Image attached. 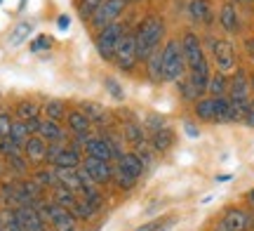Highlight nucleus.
I'll list each match as a JSON object with an SVG mask.
<instances>
[{"label": "nucleus", "mask_w": 254, "mask_h": 231, "mask_svg": "<svg viewBox=\"0 0 254 231\" xmlns=\"http://www.w3.org/2000/svg\"><path fill=\"white\" fill-rule=\"evenodd\" d=\"M182 43V50H184V59H186V69H189V80L195 85L202 97L207 92V85H209V62L205 57V50H202V43L195 33H184V38L179 40Z\"/></svg>", "instance_id": "nucleus-1"}, {"label": "nucleus", "mask_w": 254, "mask_h": 231, "mask_svg": "<svg viewBox=\"0 0 254 231\" xmlns=\"http://www.w3.org/2000/svg\"><path fill=\"white\" fill-rule=\"evenodd\" d=\"M163 36H165V19L163 17L148 14L146 19L139 21V26H136V31H134V45H136L139 62H146L153 52H158Z\"/></svg>", "instance_id": "nucleus-2"}, {"label": "nucleus", "mask_w": 254, "mask_h": 231, "mask_svg": "<svg viewBox=\"0 0 254 231\" xmlns=\"http://www.w3.org/2000/svg\"><path fill=\"white\" fill-rule=\"evenodd\" d=\"M186 59L179 40H167L163 47V83H179L184 78Z\"/></svg>", "instance_id": "nucleus-3"}, {"label": "nucleus", "mask_w": 254, "mask_h": 231, "mask_svg": "<svg viewBox=\"0 0 254 231\" xmlns=\"http://www.w3.org/2000/svg\"><path fill=\"white\" fill-rule=\"evenodd\" d=\"M36 210L47 224H52L55 231H75V217L68 210H64L62 205H57L52 198L50 201L43 198L40 203H36Z\"/></svg>", "instance_id": "nucleus-4"}, {"label": "nucleus", "mask_w": 254, "mask_h": 231, "mask_svg": "<svg viewBox=\"0 0 254 231\" xmlns=\"http://www.w3.org/2000/svg\"><path fill=\"white\" fill-rule=\"evenodd\" d=\"M125 36V26L116 21V24H111V26L101 28L97 40H94V45H97V52H99L101 59H106V62H113V55H116V47H118L120 38Z\"/></svg>", "instance_id": "nucleus-5"}, {"label": "nucleus", "mask_w": 254, "mask_h": 231, "mask_svg": "<svg viewBox=\"0 0 254 231\" xmlns=\"http://www.w3.org/2000/svg\"><path fill=\"white\" fill-rule=\"evenodd\" d=\"M209 45V52L214 57V64H217L219 74H231L236 71V50L228 40H221V38H207L205 40Z\"/></svg>", "instance_id": "nucleus-6"}, {"label": "nucleus", "mask_w": 254, "mask_h": 231, "mask_svg": "<svg viewBox=\"0 0 254 231\" xmlns=\"http://www.w3.org/2000/svg\"><path fill=\"white\" fill-rule=\"evenodd\" d=\"M80 170L90 177V182H94L97 186H104V184H111V182H113V165L106 163V160L85 156L80 163Z\"/></svg>", "instance_id": "nucleus-7"}, {"label": "nucleus", "mask_w": 254, "mask_h": 231, "mask_svg": "<svg viewBox=\"0 0 254 231\" xmlns=\"http://www.w3.org/2000/svg\"><path fill=\"white\" fill-rule=\"evenodd\" d=\"M127 7V0H104L101 2V7L94 12V17H92V26L94 28H106L111 24H116L118 17L125 12Z\"/></svg>", "instance_id": "nucleus-8"}, {"label": "nucleus", "mask_w": 254, "mask_h": 231, "mask_svg": "<svg viewBox=\"0 0 254 231\" xmlns=\"http://www.w3.org/2000/svg\"><path fill=\"white\" fill-rule=\"evenodd\" d=\"M113 62L118 64V69L123 71H132L139 62L136 57V45H134V33H125L120 38L118 47H116V55H113Z\"/></svg>", "instance_id": "nucleus-9"}, {"label": "nucleus", "mask_w": 254, "mask_h": 231, "mask_svg": "<svg viewBox=\"0 0 254 231\" xmlns=\"http://www.w3.org/2000/svg\"><path fill=\"white\" fill-rule=\"evenodd\" d=\"M221 229L224 231H250L254 229V215L243 208H228L221 217Z\"/></svg>", "instance_id": "nucleus-10"}, {"label": "nucleus", "mask_w": 254, "mask_h": 231, "mask_svg": "<svg viewBox=\"0 0 254 231\" xmlns=\"http://www.w3.org/2000/svg\"><path fill=\"white\" fill-rule=\"evenodd\" d=\"M14 213H17L19 224L24 231H47V222L40 217L36 205H24V208H17Z\"/></svg>", "instance_id": "nucleus-11"}, {"label": "nucleus", "mask_w": 254, "mask_h": 231, "mask_svg": "<svg viewBox=\"0 0 254 231\" xmlns=\"http://www.w3.org/2000/svg\"><path fill=\"white\" fill-rule=\"evenodd\" d=\"M47 147H50V144H47L43 137H38V135H31L21 151H24V158H26L28 163H36V165H38V163H45Z\"/></svg>", "instance_id": "nucleus-12"}, {"label": "nucleus", "mask_w": 254, "mask_h": 231, "mask_svg": "<svg viewBox=\"0 0 254 231\" xmlns=\"http://www.w3.org/2000/svg\"><path fill=\"white\" fill-rule=\"evenodd\" d=\"M116 170L139 182V177L144 175V163H141V158L136 156V154H123L116 160Z\"/></svg>", "instance_id": "nucleus-13"}, {"label": "nucleus", "mask_w": 254, "mask_h": 231, "mask_svg": "<svg viewBox=\"0 0 254 231\" xmlns=\"http://www.w3.org/2000/svg\"><path fill=\"white\" fill-rule=\"evenodd\" d=\"M66 128H68L73 137H82V135H90L92 123L80 109H73V111L66 113Z\"/></svg>", "instance_id": "nucleus-14"}, {"label": "nucleus", "mask_w": 254, "mask_h": 231, "mask_svg": "<svg viewBox=\"0 0 254 231\" xmlns=\"http://www.w3.org/2000/svg\"><path fill=\"white\" fill-rule=\"evenodd\" d=\"M38 137H43L47 144H64V139H66V132L62 130V125L57 123V120H40V125H38Z\"/></svg>", "instance_id": "nucleus-15"}, {"label": "nucleus", "mask_w": 254, "mask_h": 231, "mask_svg": "<svg viewBox=\"0 0 254 231\" xmlns=\"http://www.w3.org/2000/svg\"><path fill=\"white\" fill-rule=\"evenodd\" d=\"M219 24L226 33H238L240 31V17H238V9L233 2H226L219 9Z\"/></svg>", "instance_id": "nucleus-16"}, {"label": "nucleus", "mask_w": 254, "mask_h": 231, "mask_svg": "<svg viewBox=\"0 0 254 231\" xmlns=\"http://www.w3.org/2000/svg\"><path fill=\"white\" fill-rule=\"evenodd\" d=\"M189 17L198 24H209L212 21V9L207 0H190L189 2Z\"/></svg>", "instance_id": "nucleus-17"}, {"label": "nucleus", "mask_w": 254, "mask_h": 231, "mask_svg": "<svg viewBox=\"0 0 254 231\" xmlns=\"http://www.w3.org/2000/svg\"><path fill=\"white\" fill-rule=\"evenodd\" d=\"M52 201H55L57 205H62L64 210H68V213H71L73 208H75V203H78V194L59 184L57 189H52Z\"/></svg>", "instance_id": "nucleus-18"}, {"label": "nucleus", "mask_w": 254, "mask_h": 231, "mask_svg": "<svg viewBox=\"0 0 254 231\" xmlns=\"http://www.w3.org/2000/svg\"><path fill=\"white\" fill-rule=\"evenodd\" d=\"M123 132H125V139L134 149L146 147V130H144V125H139V123H125V125H123Z\"/></svg>", "instance_id": "nucleus-19"}, {"label": "nucleus", "mask_w": 254, "mask_h": 231, "mask_svg": "<svg viewBox=\"0 0 254 231\" xmlns=\"http://www.w3.org/2000/svg\"><path fill=\"white\" fill-rule=\"evenodd\" d=\"M148 144H151V149H153V151H167V149L174 144V132L170 128L158 130V132H153V135H151Z\"/></svg>", "instance_id": "nucleus-20"}, {"label": "nucleus", "mask_w": 254, "mask_h": 231, "mask_svg": "<svg viewBox=\"0 0 254 231\" xmlns=\"http://www.w3.org/2000/svg\"><path fill=\"white\" fill-rule=\"evenodd\" d=\"M38 184L43 186V189H57L59 186V172H57V167H43V170H36V175H33Z\"/></svg>", "instance_id": "nucleus-21"}, {"label": "nucleus", "mask_w": 254, "mask_h": 231, "mask_svg": "<svg viewBox=\"0 0 254 231\" xmlns=\"http://www.w3.org/2000/svg\"><path fill=\"white\" fill-rule=\"evenodd\" d=\"M146 69H148V76L155 83H163V47L146 59Z\"/></svg>", "instance_id": "nucleus-22"}, {"label": "nucleus", "mask_w": 254, "mask_h": 231, "mask_svg": "<svg viewBox=\"0 0 254 231\" xmlns=\"http://www.w3.org/2000/svg\"><path fill=\"white\" fill-rule=\"evenodd\" d=\"M43 113H45L50 120H66V104L62 102V99H50V102L43 104Z\"/></svg>", "instance_id": "nucleus-23"}, {"label": "nucleus", "mask_w": 254, "mask_h": 231, "mask_svg": "<svg viewBox=\"0 0 254 231\" xmlns=\"http://www.w3.org/2000/svg\"><path fill=\"white\" fill-rule=\"evenodd\" d=\"M207 92H209V97H226L228 94V78L217 71V74L209 78Z\"/></svg>", "instance_id": "nucleus-24"}, {"label": "nucleus", "mask_w": 254, "mask_h": 231, "mask_svg": "<svg viewBox=\"0 0 254 231\" xmlns=\"http://www.w3.org/2000/svg\"><path fill=\"white\" fill-rule=\"evenodd\" d=\"M195 116L205 123H214V97H202L195 102Z\"/></svg>", "instance_id": "nucleus-25"}, {"label": "nucleus", "mask_w": 254, "mask_h": 231, "mask_svg": "<svg viewBox=\"0 0 254 231\" xmlns=\"http://www.w3.org/2000/svg\"><path fill=\"white\" fill-rule=\"evenodd\" d=\"M80 111L90 118V123L94 125V123H99V125H104V120H106V111L101 109L97 102H82L80 104Z\"/></svg>", "instance_id": "nucleus-26"}, {"label": "nucleus", "mask_w": 254, "mask_h": 231, "mask_svg": "<svg viewBox=\"0 0 254 231\" xmlns=\"http://www.w3.org/2000/svg\"><path fill=\"white\" fill-rule=\"evenodd\" d=\"M31 31H33V21H19L17 26L12 28L7 43L9 45H19V43H24V40L31 36Z\"/></svg>", "instance_id": "nucleus-27"}, {"label": "nucleus", "mask_w": 254, "mask_h": 231, "mask_svg": "<svg viewBox=\"0 0 254 231\" xmlns=\"http://www.w3.org/2000/svg\"><path fill=\"white\" fill-rule=\"evenodd\" d=\"M33 118H40V106L36 102H31V99H24V102H19L17 106V120H33Z\"/></svg>", "instance_id": "nucleus-28"}, {"label": "nucleus", "mask_w": 254, "mask_h": 231, "mask_svg": "<svg viewBox=\"0 0 254 231\" xmlns=\"http://www.w3.org/2000/svg\"><path fill=\"white\" fill-rule=\"evenodd\" d=\"M28 137H31V132H28V125L24 123V120H14L12 123V132H9V139L17 144L19 149H24V144L28 142Z\"/></svg>", "instance_id": "nucleus-29"}, {"label": "nucleus", "mask_w": 254, "mask_h": 231, "mask_svg": "<svg viewBox=\"0 0 254 231\" xmlns=\"http://www.w3.org/2000/svg\"><path fill=\"white\" fill-rule=\"evenodd\" d=\"M5 165L12 170V172H17V175H24L28 170V160L21 154H12V156L5 158Z\"/></svg>", "instance_id": "nucleus-30"}, {"label": "nucleus", "mask_w": 254, "mask_h": 231, "mask_svg": "<svg viewBox=\"0 0 254 231\" xmlns=\"http://www.w3.org/2000/svg\"><path fill=\"white\" fill-rule=\"evenodd\" d=\"M0 227L5 231H24L21 229V224H19V217L14 210H5L2 217H0Z\"/></svg>", "instance_id": "nucleus-31"}, {"label": "nucleus", "mask_w": 254, "mask_h": 231, "mask_svg": "<svg viewBox=\"0 0 254 231\" xmlns=\"http://www.w3.org/2000/svg\"><path fill=\"white\" fill-rule=\"evenodd\" d=\"M101 2H104V0H80V2H78V9H80V14L85 19H92L94 12L101 7Z\"/></svg>", "instance_id": "nucleus-32"}, {"label": "nucleus", "mask_w": 254, "mask_h": 231, "mask_svg": "<svg viewBox=\"0 0 254 231\" xmlns=\"http://www.w3.org/2000/svg\"><path fill=\"white\" fill-rule=\"evenodd\" d=\"M113 184L118 186L120 191H129V189H134L136 186V179L123 175V172H118V170H113Z\"/></svg>", "instance_id": "nucleus-33"}, {"label": "nucleus", "mask_w": 254, "mask_h": 231, "mask_svg": "<svg viewBox=\"0 0 254 231\" xmlns=\"http://www.w3.org/2000/svg\"><path fill=\"white\" fill-rule=\"evenodd\" d=\"M174 224V220H151V222L141 224L136 231H167Z\"/></svg>", "instance_id": "nucleus-34"}, {"label": "nucleus", "mask_w": 254, "mask_h": 231, "mask_svg": "<svg viewBox=\"0 0 254 231\" xmlns=\"http://www.w3.org/2000/svg\"><path fill=\"white\" fill-rule=\"evenodd\" d=\"M12 123H14V118H12L7 111H0V139H9Z\"/></svg>", "instance_id": "nucleus-35"}, {"label": "nucleus", "mask_w": 254, "mask_h": 231, "mask_svg": "<svg viewBox=\"0 0 254 231\" xmlns=\"http://www.w3.org/2000/svg\"><path fill=\"white\" fill-rule=\"evenodd\" d=\"M52 47V38L50 36H38L33 43H31V52H45Z\"/></svg>", "instance_id": "nucleus-36"}, {"label": "nucleus", "mask_w": 254, "mask_h": 231, "mask_svg": "<svg viewBox=\"0 0 254 231\" xmlns=\"http://www.w3.org/2000/svg\"><path fill=\"white\" fill-rule=\"evenodd\" d=\"M163 128H167L163 116H148V118H146V130H148V135H153V132H158V130H163Z\"/></svg>", "instance_id": "nucleus-37"}, {"label": "nucleus", "mask_w": 254, "mask_h": 231, "mask_svg": "<svg viewBox=\"0 0 254 231\" xmlns=\"http://www.w3.org/2000/svg\"><path fill=\"white\" fill-rule=\"evenodd\" d=\"M104 85H106V90H109L116 99H123V90H120V85H118V80H116V78H106V83H104Z\"/></svg>", "instance_id": "nucleus-38"}, {"label": "nucleus", "mask_w": 254, "mask_h": 231, "mask_svg": "<svg viewBox=\"0 0 254 231\" xmlns=\"http://www.w3.org/2000/svg\"><path fill=\"white\" fill-rule=\"evenodd\" d=\"M243 123L250 125V128H254V99L250 102V106H247V113H245V118H243Z\"/></svg>", "instance_id": "nucleus-39"}, {"label": "nucleus", "mask_w": 254, "mask_h": 231, "mask_svg": "<svg viewBox=\"0 0 254 231\" xmlns=\"http://www.w3.org/2000/svg\"><path fill=\"white\" fill-rule=\"evenodd\" d=\"M245 52L250 55V59L254 62V38H245Z\"/></svg>", "instance_id": "nucleus-40"}, {"label": "nucleus", "mask_w": 254, "mask_h": 231, "mask_svg": "<svg viewBox=\"0 0 254 231\" xmlns=\"http://www.w3.org/2000/svg\"><path fill=\"white\" fill-rule=\"evenodd\" d=\"M68 24H71V19L66 17V14H62V17L57 19V26L62 28V31H66V28H68Z\"/></svg>", "instance_id": "nucleus-41"}, {"label": "nucleus", "mask_w": 254, "mask_h": 231, "mask_svg": "<svg viewBox=\"0 0 254 231\" xmlns=\"http://www.w3.org/2000/svg\"><path fill=\"white\" fill-rule=\"evenodd\" d=\"M184 128H186V135H190V137H198L200 132L195 125H190V123H184Z\"/></svg>", "instance_id": "nucleus-42"}, {"label": "nucleus", "mask_w": 254, "mask_h": 231, "mask_svg": "<svg viewBox=\"0 0 254 231\" xmlns=\"http://www.w3.org/2000/svg\"><path fill=\"white\" fill-rule=\"evenodd\" d=\"M247 198H250V203L254 205V189H250V194H247Z\"/></svg>", "instance_id": "nucleus-43"}, {"label": "nucleus", "mask_w": 254, "mask_h": 231, "mask_svg": "<svg viewBox=\"0 0 254 231\" xmlns=\"http://www.w3.org/2000/svg\"><path fill=\"white\" fill-rule=\"evenodd\" d=\"M5 167H7L5 165V160H0V177H2V172H5Z\"/></svg>", "instance_id": "nucleus-44"}, {"label": "nucleus", "mask_w": 254, "mask_h": 231, "mask_svg": "<svg viewBox=\"0 0 254 231\" xmlns=\"http://www.w3.org/2000/svg\"><path fill=\"white\" fill-rule=\"evenodd\" d=\"M250 85H252V92H254V76H252V78H250Z\"/></svg>", "instance_id": "nucleus-45"}, {"label": "nucleus", "mask_w": 254, "mask_h": 231, "mask_svg": "<svg viewBox=\"0 0 254 231\" xmlns=\"http://www.w3.org/2000/svg\"><path fill=\"white\" fill-rule=\"evenodd\" d=\"M238 2H254V0H238Z\"/></svg>", "instance_id": "nucleus-46"}, {"label": "nucleus", "mask_w": 254, "mask_h": 231, "mask_svg": "<svg viewBox=\"0 0 254 231\" xmlns=\"http://www.w3.org/2000/svg\"><path fill=\"white\" fill-rule=\"evenodd\" d=\"M127 2H139V0H127Z\"/></svg>", "instance_id": "nucleus-47"}, {"label": "nucleus", "mask_w": 254, "mask_h": 231, "mask_svg": "<svg viewBox=\"0 0 254 231\" xmlns=\"http://www.w3.org/2000/svg\"><path fill=\"white\" fill-rule=\"evenodd\" d=\"M0 231H5V229H2V227H0Z\"/></svg>", "instance_id": "nucleus-48"}, {"label": "nucleus", "mask_w": 254, "mask_h": 231, "mask_svg": "<svg viewBox=\"0 0 254 231\" xmlns=\"http://www.w3.org/2000/svg\"><path fill=\"white\" fill-rule=\"evenodd\" d=\"M0 217H2V213H0Z\"/></svg>", "instance_id": "nucleus-49"}]
</instances>
